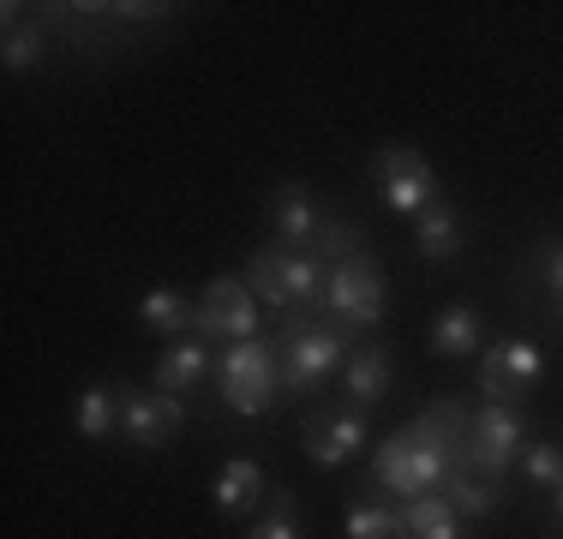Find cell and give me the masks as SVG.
<instances>
[{"label":"cell","mask_w":563,"mask_h":539,"mask_svg":"<svg viewBox=\"0 0 563 539\" xmlns=\"http://www.w3.org/2000/svg\"><path fill=\"white\" fill-rule=\"evenodd\" d=\"M217 384H222V402L234 414H264L276 408V389H282V372H276V354L271 342H228L222 348V366H217Z\"/></svg>","instance_id":"obj_2"},{"label":"cell","mask_w":563,"mask_h":539,"mask_svg":"<svg viewBox=\"0 0 563 539\" xmlns=\"http://www.w3.org/2000/svg\"><path fill=\"white\" fill-rule=\"evenodd\" d=\"M521 468H528L533 485H552V492H558V480H563V450H558V443H528V450H521Z\"/></svg>","instance_id":"obj_27"},{"label":"cell","mask_w":563,"mask_h":539,"mask_svg":"<svg viewBox=\"0 0 563 539\" xmlns=\"http://www.w3.org/2000/svg\"><path fill=\"white\" fill-rule=\"evenodd\" d=\"M474 348H479V318H474V306H450V312H438V323H432V354L462 360V354H474Z\"/></svg>","instance_id":"obj_19"},{"label":"cell","mask_w":563,"mask_h":539,"mask_svg":"<svg viewBox=\"0 0 563 539\" xmlns=\"http://www.w3.org/2000/svg\"><path fill=\"white\" fill-rule=\"evenodd\" d=\"M139 312H144V323H151V330H163V336H180V330H192V312H198V300H186L180 288H151L139 300Z\"/></svg>","instance_id":"obj_20"},{"label":"cell","mask_w":563,"mask_h":539,"mask_svg":"<svg viewBox=\"0 0 563 539\" xmlns=\"http://www.w3.org/2000/svg\"><path fill=\"white\" fill-rule=\"evenodd\" d=\"M366 443V408H324V414H306V455L318 468H342L347 455H360Z\"/></svg>","instance_id":"obj_10"},{"label":"cell","mask_w":563,"mask_h":539,"mask_svg":"<svg viewBox=\"0 0 563 539\" xmlns=\"http://www.w3.org/2000/svg\"><path fill=\"white\" fill-rule=\"evenodd\" d=\"M246 539H300V497L288 492V485H276V497H271V516L258 521Z\"/></svg>","instance_id":"obj_23"},{"label":"cell","mask_w":563,"mask_h":539,"mask_svg":"<svg viewBox=\"0 0 563 539\" xmlns=\"http://www.w3.org/2000/svg\"><path fill=\"white\" fill-rule=\"evenodd\" d=\"M342 534L347 539H396V509H384V504H347Z\"/></svg>","instance_id":"obj_24"},{"label":"cell","mask_w":563,"mask_h":539,"mask_svg":"<svg viewBox=\"0 0 563 539\" xmlns=\"http://www.w3.org/2000/svg\"><path fill=\"white\" fill-rule=\"evenodd\" d=\"M264 492H271V480H264L258 462H228L217 485H210V504L222 509V516H252V509L264 504Z\"/></svg>","instance_id":"obj_15"},{"label":"cell","mask_w":563,"mask_h":539,"mask_svg":"<svg viewBox=\"0 0 563 539\" xmlns=\"http://www.w3.org/2000/svg\"><path fill=\"white\" fill-rule=\"evenodd\" d=\"M413 246H420L426 258H455V252H462V216H455L450 198H438V205H426L413 216Z\"/></svg>","instance_id":"obj_16"},{"label":"cell","mask_w":563,"mask_h":539,"mask_svg":"<svg viewBox=\"0 0 563 539\" xmlns=\"http://www.w3.org/2000/svg\"><path fill=\"white\" fill-rule=\"evenodd\" d=\"M246 288L258 294V306H276V312H288V294H282V246H258V252H252Z\"/></svg>","instance_id":"obj_22"},{"label":"cell","mask_w":563,"mask_h":539,"mask_svg":"<svg viewBox=\"0 0 563 539\" xmlns=\"http://www.w3.org/2000/svg\"><path fill=\"white\" fill-rule=\"evenodd\" d=\"M396 539H462V516H455L450 497L420 492L396 504Z\"/></svg>","instance_id":"obj_12"},{"label":"cell","mask_w":563,"mask_h":539,"mask_svg":"<svg viewBox=\"0 0 563 539\" xmlns=\"http://www.w3.org/2000/svg\"><path fill=\"white\" fill-rule=\"evenodd\" d=\"M258 294L246 288V276H210V288L198 294L192 336L205 342H252L258 336Z\"/></svg>","instance_id":"obj_3"},{"label":"cell","mask_w":563,"mask_h":539,"mask_svg":"<svg viewBox=\"0 0 563 539\" xmlns=\"http://www.w3.org/2000/svg\"><path fill=\"white\" fill-rule=\"evenodd\" d=\"M516 450H528V420H521V408H504V402L474 408V426H467V468L498 480L504 468L516 462Z\"/></svg>","instance_id":"obj_6"},{"label":"cell","mask_w":563,"mask_h":539,"mask_svg":"<svg viewBox=\"0 0 563 539\" xmlns=\"http://www.w3.org/2000/svg\"><path fill=\"white\" fill-rule=\"evenodd\" d=\"M0 61H7V73H31L36 61H43V31H31V24L12 19L7 31V48H0Z\"/></svg>","instance_id":"obj_26"},{"label":"cell","mask_w":563,"mask_h":539,"mask_svg":"<svg viewBox=\"0 0 563 539\" xmlns=\"http://www.w3.org/2000/svg\"><path fill=\"white\" fill-rule=\"evenodd\" d=\"M558 516H563V480H558Z\"/></svg>","instance_id":"obj_29"},{"label":"cell","mask_w":563,"mask_h":539,"mask_svg":"<svg viewBox=\"0 0 563 539\" xmlns=\"http://www.w3.org/2000/svg\"><path fill=\"white\" fill-rule=\"evenodd\" d=\"M205 372H210V342L205 336H174V348L156 360V389H163V396H186Z\"/></svg>","instance_id":"obj_14"},{"label":"cell","mask_w":563,"mask_h":539,"mask_svg":"<svg viewBox=\"0 0 563 539\" xmlns=\"http://www.w3.org/2000/svg\"><path fill=\"white\" fill-rule=\"evenodd\" d=\"M180 426H186L180 396H163V389H120V431H126L139 450H163Z\"/></svg>","instance_id":"obj_9"},{"label":"cell","mask_w":563,"mask_h":539,"mask_svg":"<svg viewBox=\"0 0 563 539\" xmlns=\"http://www.w3.org/2000/svg\"><path fill=\"white\" fill-rule=\"evenodd\" d=\"M73 426H78V438H90V443L114 438V431H120V389H109V384L78 389V402H73Z\"/></svg>","instance_id":"obj_17"},{"label":"cell","mask_w":563,"mask_h":539,"mask_svg":"<svg viewBox=\"0 0 563 539\" xmlns=\"http://www.w3.org/2000/svg\"><path fill=\"white\" fill-rule=\"evenodd\" d=\"M372 180H378V198L401 216H420L426 205H438V174L413 144H384L378 162H372Z\"/></svg>","instance_id":"obj_4"},{"label":"cell","mask_w":563,"mask_h":539,"mask_svg":"<svg viewBox=\"0 0 563 539\" xmlns=\"http://www.w3.org/2000/svg\"><path fill=\"white\" fill-rule=\"evenodd\" d=\"M324 306L336 318V330H360V323H378L384 306H390V282H384V264L372 252H354V258L330 264L324 282Z\"/></svg>","instance_id":"obj_1"},{"label":"cell","mask_w":563,"mask_h":539,"mask_svg":"<svg viewBox=\"0 0 563 539\" xmlns=\"http://www.w3.org/2000/svg\"><path fill=\"white\" fill-rule=\"evenodd\" d=\"M271 222H276V246H288V252H312V240H318V205H312V193H306L300 180H282L276 193H271Z\"/></svg>","instance_id":"obj_11"},{"label":"cell","mask_w":563,"mask_h":539,"mask_svg":"<svg viewBox=\"0 0 563 539\" xmlns=\"http://www.w3.org/2000/svg\"><path fill=\"white\" fill-rule=\"evenodd\" d=\"M390 348H354L347 354V366H342V384H347V402L354 408H378L384 396H390Z\"/></svg>","instance_id":"obj_13"},{"label":"cell","mask_w":563,"mask_h":539,"mask_svg":"<svg viewBox=\"0 0 563 539\" xmlns=\"http://www.w3.org/2000/svg\"><path fill=\"white\" fill-rule=\"evenodd\" d=\"M324 258L318 252H288L282 246V294H288V312L294 306H318V294H324Z\"/></svg>","instance_id":"obj_18"},{"label":"cell","mask_w":563,"mask_h":539,"mask_svg":"<svg viewBox=\"0 0 563 539\" xmlns=\"http://www.w3.org/2000/svg\"><path fill=\"white\" fill-rule=\"evenodd\" d=\"M545 377V354L533 342H498L486 348V360H479V396L486 402H504V408H521V396H533Z\"/></svg>","instance_id":"obj_7"},{"label":"cell","mask_w":563,"mask_h":539,"mask_svg":"<svg viewBox=\"0 0 563 539\" xmlns=\"http://www.w3.org/2000/svg\"><path fill=\"white\" fill-rule=\"evenodd\" d=\"M545 282H552V294L563 300V246H552V252H545Z\"/></svg>","instance_id":"obj_28"},{"label":"cell","mask_w":563,"mask_h":539,"mask_svg":"<svg viewBox=\"0 0 563 539\" xmlns=\"http://www.w3.org/2000/svg\"><path fill=\"white\" fill-rule=\"evenodd\" d=\"M312 252H318V258H330V264L354 258V252H360V234H354V222H347V216H324V222H318V240H312Z\"/></svg>","instance_id":"obj_25"},{"label":"cell","mask_w":563,"mask_h":539,"mask_svg":"<svg viewBox=\"0 0 563 539\" xmlns=\"http://www.w3.org/2000/svg\"><path fill=\"white\" fill-rule=\"evenodd\" d=\"M378 485L384 492H396V497H420V492H438V485L450 480V462L438 450H426L420 438H413L408 426L396 431V438H384L378 443Z\"/></svg>","instance_id":"obj_5"},{"label":"cell","mask_w":563,"mask_h":539,"mask_svg":"<svg viewBox=\"0 0 563 539\" xmlns=\"http://www.w3.org/2000/svg\"><path fill=\"white\" fill-rule=\"evenodd\" d=\"M347 336L342 330H306V336H294V342H282V389L288 396H300V389H312V384H324L330 372H342L347 366Z\"/></svg>","instance_id":"obj_8"},{"label":"cell","mask_w":563,"mask_h":539,"mask_svg":"<svg viewBox=\"0 0 563 539\" xmlns=\"http://www.w3.org/2000/svg\"><path fill=\"white\" fill-rule=\"evenodd\" d=\"M444 497L455 504V516H492V509L504 504V492H498V480H486V474H450L444 480Z\"/></svg>","instance_id":"obj_21"}]
</instances>
